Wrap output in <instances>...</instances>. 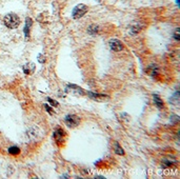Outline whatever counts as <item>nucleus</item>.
<instances>
[{"label":"nucleus","instance_id":"nucleus-1","mask_svg":"<svg viewBox=\"0 0 180 179\" xmlns=\"http://www.w3.org/2000/svg\"><path fill=\"white\" fill-rule=\"evenodd\" d=\"M3 22L8 29H16L20 24V18L15 13H8L3 17Z\"/></svg>","mask_w":180,"mask_h":179},{"label":"nucleus","instance_id":"nucleus-2","mask_svg":"<svg viewBox=\"0 0 180 179\" xmlns=\"http://www.w3.org/2000/svg\"><path fill=\"white\" fill-rule=\"evenodd\" d=\"M86 12H88V6L85 4L80 3V4H78V6H76L75 8H73L72 17L74 19H79V18H81V17L86 14Z\"/></svg>","mask_w":180,"mask_h":179},{"label":"nucleus","instance_id":"nucleus-3","mask_svg":"<svg viewBox=\"0 0 180 179\" xmlns=\"http://www.w3.org/2000/svg\"><path fill=\"white\" fill-rule=\"evenodd\" d=\"M64 122H65V124H67V127H75L79 124L80 120H79V118H78L76 115H67V116H65V118H64Z\"/></svg>","mask_w":180,"mask_h":179},{"label":"nucleus","instance_id":"nucleus-4","mask_svg":"<svg viewBox=\"0 0 180 179\" xmlns=\"http://www.w3.org/2000/svg\"><path fill=\"white\" fill-rule=\"evenodd\" d=\"M108 44H110L111 50H113L114 52H120V51L123 50V44L118 39H112V40H110Z\"/></svg>","mask_w":180,"mask_h":179},{"label":"nucleus","instance_id":"nucleus-5","mask_svg":"<svg viewBox=\"0 0 180 179\" xmlns=\"http://www.w3.org/2000/svg\"><path fill=\"white\" fill-rule=\"evenodd\" d=\"M53 137H54V139L57 143H62L64 139V131L61 129H57L53 134Z\"/></svg>","mask_w":180,"mask_h":179},{"label":"nucleus","instance_id":"nucleus-6","mask_svg":"<svg viewBox=\"0 0 180 179\" xmlns=\"http://www.w3.org/2000/svg\"><path fill=\"white\" fill-rule=\"evenodd\" d=\"M22 69H23V73H24L25 75H31V74H33L34 71H35V64H34L33 62H28V63L23 65Z\"/></svg>","mask_w":180,"mask_h":179},{"label":"nucleus","instance_id":"nucleus-7","mask_svg":"<svg viewBox=\"0 0 180 179\" xmlns=\"http://www.w3.org/2000/svg\"><path fill=\"white\" fill-rule=\"evenodd\" d=\"M33 24V20L31 19L30 17H26V19H25V25H24V29H23V32H24V36L25 38H28V33H30V29Z\"/></svg>","mask_w":180,"mask_h":179},{"label":"nucleus","instance_id":"nucleus-8","mask_svg":"<svg viewBox=\"0 0 180 179\" xmlns=\"http://www.w3.org/2000/svg\"><path fill=\"white\" fill-rule=\"evenodd\" d=\"M98 32H99V26L97 24H91L88 28V33L91 35H96Z\"/></svg>","mask_w":180,"mask_h":179},{"label":"nucleus","instance_id":"nucleus-9","mask_svg":"<svg viewBox=\"0 0 180 179\" xmlns=\"http://www.w3.org/2000/svg\"><path fill=\"white\" fill-rule=\"evenodd\" d=\"M154 103L158 109H162L163 107V101L161 100V98L158 95H154Z\"/></svg>","mask_w":180,"mask_h":179},{"label":"nucleus","instance_id":"nucleus-10","mask_svg":"<svg viewBox=\"0 0 180 179\" xmlns=\"http://www.w3.org/2000/svg\"><path fill=\"white\" fill-rule=\"evenodd\" d=\"M114 150L116 152V154H118V155L124 154V151H123V149L119 146V143L118 142H115V144H114Z\"/></svg>","mask_w":180,"mask_h":179},{"label":"nucleus","instance_id":"nucleus-11","mask_svg":"<svg viewBox=\"0 0 180 179\" xmlns=\"http://www.w3.org/2000/svg\"><path fill=\"white\" fill-rule=\"evenodd\" d=\"M67 88H71V90H73V91H75V92H77L78 94H80V95H83V90H81L79 86H75V84H69L67 86Z\"/></svg>","mask_w":180,"mask_h":179},{"label":"nucleus","instance_id":"nucleus-12","mask_svg":"<svg viewBox=\"0 0 180 179\" xmlns=\"http://www.w3.org/2000/svg\"><path fill=\"white\" fill-rule=\"evenodd\" d=\"M8 153L12 155H18L20 153V149L18 146H11L8 149Z\"/></svg>","mask_w":180,"mask_h":179},{"label":"nucleus","instance_id":"nucleus-13","mask_svg":"<svg viewBox=\"0 0 180 179\" xmlns=\"http://www.w3.org/2000/svg\"><path fill=\"white\" fill-rule=\"evenodd\" d=\"M90 97L94 98V99H102V98H105L104 95H100V94H96V93H92V92H89Z\"/></svg>","mask_w":180,"mask_h":179},{"label":"nucleus","instance_id":"nucleus-14","mask_svg":"<svg viewBox=\"0 0 180 179\" xmlns=\"http://www.w3.org/2000/svg\"><path fill=\"white\" fill-rule=\"evenodd\" d=\"M45 58H47V57H45L43 54H38V57H37V59H38V61L40 62V63H44L45 60H47Z\"/></svg>","mask_w":180,"mask_h":179},{"label":"nucleus","instance_id":"nucleus-15","mask_svg":"<svg viewBox=\"0 0 180 179\" xmlns=\"http://www.w3.org/2000/svg\"><path fill=\"white\" fill-rule=\"evenodd\" d=\"M180 30L179 29H176V31H175V33H174V38L176 41H179L180 40Z\"/></svg>","mask_w":180,"mask_h":179},{"label":"nucleus","instance_id":"nucleus-16","mask_svg":"<svg viewBox=\"0 0 180 179\" xmlns=\"http://www.w3.org/2000/svg\"><path fill=\"white\" fill-rule=\"evenodd\" d=\"M47 101L50 102V103H51L52 105H54V107H58V103H57V102H56L55 100H53L52 98H50V97L47 98Z\"/></svg>","mask_w":180,"mask_h":179},{"label":"nucleus","instance_id":"nucleus-17","mask_svg":"<svg viewBox=\"0 0 180 179\" xmlns=\"http://www.w3.org/2000/svg\"><path fill=\"white\" fill-rule=\"evenodd\" d=\"M139 31H140V28H138V26H136V25H133V26H132V32H133L134 34L138 33Z\"/></svg>","mask_w":180,"mask_h":179},{"label":"nucleus","instance_id":"nucleus-18","mask_svg":"<svg viewBox=\"0 0 180 179\" xmlns=\"http://www.w3.org/2000/svg\"><path fill=\"white\" fill-rule=\"evenodd\" d=\"M44 107H45V110H47V112H49V113H50V114H52V113H53V112H52V109H51V107H49V105H47V104H45Z\"/></svg>","mask_w":180,"mask_h":179},{"label":"nucleus","instance_id":"nucleus-19","mask_svg":"<svg viewBox=\"0 0 180 179\" xmlns=\"http://www.w3.org/2000/svg\"><path fill=\"white\" fill-rule=\"evenodd\" d=\"M95 178H98V179H103L104 177H102V176H96Z\"/></svg>","mask_w":180,"mask_h":179},{"label":"nucleus","instance_id":"nucleus-20","mask_svg":"<svg viewBox=\"0 0 180 179\" xmlns=\"http://www.w3.org/2000/svg\"><path fill=\"white\" fill-rule=\"evenodd\" d=\"M97 1H101V0H97Z\"/></svg>","mask_w":180,"mask_h":179}]
</instances>
